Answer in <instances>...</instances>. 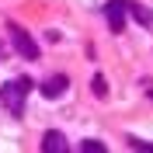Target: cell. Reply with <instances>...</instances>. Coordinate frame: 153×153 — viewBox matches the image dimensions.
Returning <instances> with one entry per match:
<instances>
[{
    "instance_id": "6da1fadb",
    "label": "cell",
    "mask_w": 153,
    "mask_h": 153,
    "mask_svg": "<svg viewBox=\"0 0 153 153\" xmlns=\"http://www.w3.org/2000/svg\"><path fill=\"white\" fill-rule=\"evenodd\" d=\"M31 94V76H18V80H7V84L0 87V101L7 108L10 115H25V97Z\"/></svg>"
},
{
    "instance_id": "7a4b0ae2",
    "label": "cell",
    "mask_w": 153,
    "mask_h": 153,
    "mask_svg": "<svg viewBox=\"0 0 153 153\" xmlns=\"http://www.w3.org/2000/svg\"><path fill=\"white\" fill-rule=\"evenodd\" d=\"M7 35H10V42H14V52H18L21 59H28V63H35V59H38V45H35V38H31L28 31L21 28L18 21H7Z\"/></svg>"
},
{
    "instance_id": "3957f363",
    "label": "cell",
    "mask_w": 153,
    "mask_h": 153,
    "mask_svg": "<svg viewBox=\"0 0 153 153\" xmlns=\"http://www.w3.org/2000/svg\"><path fill=\"white\" fill-rule=\"evenodd\" d=\"M105 18H108V28H111V31H122L125 28V4H122V0L105 4Z\"/></svg>"
},
{
    "instance_id": "277c9868",
    "label": "cell",
    "mask_w": 153,
    "mask_h": 153,
    "mask_svg": "<svg viewBox=\"0 0 153 153\" xmlns=\"http://www.w3.org/2000/svg\"><path fill=\"white\" fill-rule=\"evenodd\" d=\"M66 87H70V76H66V73H52L45 84H42V94L52 101V97H59L63 91H66Z\"/></svg>"
},
{
    "instance_id": "5b68a950",
    "label": "cell",
    "mask_w": 153,
    "mask_h": 153,
    "mask_svg": "<svg viewBox=\"0 0 153 153\" xmlns=\"http://www.w3.org/2000/svg\"><path fill=\"white\" fill-rule=\"evenodd\" d=\"M42 153H66V136L59 129H49L42 136Z\"/></svg>"
},
{
    "instance_id": "8992f818",
    "label": "cell",
    "mask_w": 153,
    "mask_h": 153,
    "mask_svg": "<svg viewBox=\"0 0 153 153\" xmlns=\"http://www.w3.org/2000/svg\"><path fill=\"white\" fill-rule=\"evenodd\" d=\"M125 4V10H132V18L139 21V25H146V28H153V14L146 7H139V4H136V0H122Z\"/></svg>"
},
{
    "instance_id": "52a82bcc",
    "label": "cell",
    "mask_w": 153,
    "mask_h": 153,
    "mask_svg": "<svg viewBox=\"0 0 153 153\" xmlns=\"http://www.w3.org/2000/svg\"><path fill=\"white\" fill-rule=\"evenodd\" d=\"M80 153H108V146L101 143V139H84V143H80Z\"/></svg>"
},
{
    "instance_id": "ba28073f",
    "label": "cell",
    "mask_w": 153,
    "mask_h": 153,
    "mask_svg": "<svg viewBox=\"0 0 153 153\" xmlns=\"http://www.w3.org/2000/svg\"><path fill=\"white\" fill-rule=\"evenodd\" d=\"M129 146H132L136 153H153V143H143V139H136V136H129Z\"/></svg>"
},
{
    "instance_id": "9c48e42d",
    "label": "cell",
    "mask_w": 153,
    "mask_h": 153,
    "mask_svg": "<svg viewBox=\"0 0 153 153\" xmlns=\"http://www.w3.org/2000/svg\"><path fill=\"white\" fill-rule=\"evenodd\" d=\"M94 94L97 97H108V87H105V76H101V73L94 76Z\"/></svg>"
}]
</instances>
